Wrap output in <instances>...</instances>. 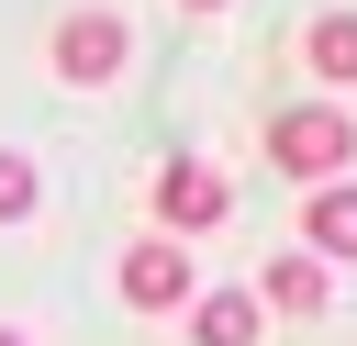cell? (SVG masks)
Listing matches in <instances>:
<instances>
[{
  "mask_svg": "<svg viewBox=\"0 0 357 346\" xmlns=\"http://www.w3.org/2000/svg\"><path fill=\"white\" fill-rule=\"evenodd\" d=\"M268 156H279L290 179H312V190L346 179V167H357V123H346V100H290V112L268 123Z\"/></svg>",
  "mask_w": 357,
  "mask_h": 346,
  "instance_id": "6da1fadb",
  "label": "cell"
},
{
  "mask_svg": "<svg viewBox=\"0 0 357 346\" xmlns=\"http://www.w3.org/2000/svg\"><path fill=\"white\" fill-rule=\"evenodd\" d=\"M223 212H234V179L212 156H167L156 167V234H212Z\"/></svg>",
  "mask_w": 357,
  "mask_h": 346,
  "instance_id": "7a4b0ae2",
  "label": "cell"
},
{
  "mask_svg": "<svg viewBox=\"0 0 357 346\" xmlns=\"http://www.w3.org/2000/svg\"><path fill=\"white\" fill-rule=\"evenodd\" d=\"M123 56H134L123 11H67V22H56V78H67V89H112Z\"/></svg>",
  "mask_w": 357,
  "mask_h": 346,
  "instance_id": "3957f363",
  "label": "cell"
},
{
  "mask_svg": "<svg viewBox=\"0 0 357 346\" xmlns=\"http://www.w3.org/2000/svg\"><path fill=\"white\" fill-rule=\"evenodd\" d=\"M123 301H134V313H190V301H201L190 246H178V234H145V246L123 257Z\"/></svg>",
  "mask_w": 357,
  "mask_h": 346,
  "instance_id": "277c9868",
  "label": "cell"
},
{
  "mask_svg": "<svg viewBox=\"0 0 357 346\" xmlns=\"http://www.w3.org/2000/svg\"><path fill=\"white\" fill-rule=\"evenodd\" d=\"M257 301H268V313H324V301H335V268H324L312 246H301V257H268V268H257Z\"/></svg>",
  "mask_w": 357,
  "mask_h": 346,
  "instance_id": "5b68a950",
  "label": "cell"
},
{
  "mask_svg": "<svg viewBox=\"0 0 357 346\" xmlns=\"http://www.w3.org/2000/svg\"><path fill=\"white\" fill-rule=\"evenodd\" d=\"M301 246H312V257H335V268L357 257V179H324V190L301 201Z\"/></svg>",
  "mask_w": 357,
  "mask_h": 346,
  "instance_id": "8992f818",
  "label": "cell"
},
{
  "mask_svg": "<svg viewBox=\"0 0 357 346\" xmlns=\"http://www.w3.org/2000/svg\"><path fill=\"white\" fill-rule=\"evenodd\" d=\"M257 324H268L257 290H201L190 301V346H257Z\"/></svg>",
  "mask_w": 357,
  "mask_h": 346,
  "instance_id": "52a82bcc",
  "label": "cell"
},
{
  "mask_svg": "<svg viewBox=\"0 0 357 346\" xmlns=\"http://www.w3.org/2000/svg\"><path fill=\"white\" fill-rule=\"evenodd\" d=\"M301 56H312L324 89H346V78H357V11H324V22L301 33Z\"/></svg>",
  "mask_w": 357,
  "mask_h": 346,
  "instance_id": "ba28073f",
  "label": "cell"
},
{
  "mask_svg": "<svg viewBox=\"0 0 357 346\" xmlns=\"http://www.w3.org/2000/svg\"><path fill=\"white\" fill-rule=\"evenodd\" d=\"M33 201H45L33 156H11V145H0V223H33Z\"/></svg>",
  "mask_w": 357,
  "mask_h": 346,
  "instance_id": "9c48e42d",
  "label": "cell"
},
{
  "mask_svg": "<svg viewBox=\"0 0 357 346\" xmlns=\"http://www.w3.org/2000/svg\"><path fill=\"white\" fill-rule=\"evenodd\" d=\"M190 11H223V0H190Z\"/></svg>",
  "mask_w": 357,
  "mask_h": 346,
  "instance_id": "30bf717a",
  "label": "cell"
},
{
  "mask_svg": "<svg viewBox=\"0 0 357 346\" xmlns=\"http://www.w3.org/2000/svg\"><path fill=\"white\" fill-rule=\"evenodd\" d=\"M0 346H22V335H11V324H0Z\"/></svg>",
  "mask_w": 357,
  "mask_h": 346,
  "instance_id": "8fae6325",
  "label": "cell"
}]
</instances>
